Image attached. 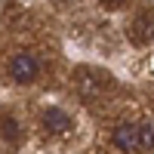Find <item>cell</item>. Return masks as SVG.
<instances>
[{"label": "cell", "instance_id": "cell-1", "mask_svg": "<svg viewBox=\"0 0 154 154\" xmlns=\"http://www.w3.org/2000/svg\"><path fill=\"white\" fill-rule=\"evenodd\" d=\"M9 77L16 83H22V86H28V83H34L37 77H40V62H37V56H31V53H16L9 59Z\"/></svg>", "mask_w": 154, "mask_h": 154}, {"label": "cell", "instance_id": "cell-2", "mask_svg": "<svg viewBox=\"0 0 154 154\" xmlns=\"http://www.w3.org/2000/svg\"><path fill=\"white\" fill-rule=\"evenodd\" d=\"M126 37H130V43L145 46L154 37V19L148 16V12H136V19L130 22V28H126Z\"/></svg>", "mask_w": 154, "mask_h": 154}, {"label": "cell", "instance_id": "cell-3", "mask_svg": "<svg viewBox=\"0 0 154 154\" xmlns=\"http://www.w3.org/2000/svg\"><path fill=\"white\" fill-rule=\"evenodd\" d=\"M111 142L120 151H139V123H130V120L117 123L114 133H111Z\"/></svg>", "mask_w": 154, "mask_h": 154}, {"label": "cell", "instance_id": "cell-4", "mask_svg": "<svg viewBox=\"0 0 154 154\" xmlns=\"http://www.w3.org/2000/svg\"><path fill=\"white\" fill-rule=\"evenodd\" d=\"M40 120H43V126H46V130H49V133H56V136L71 130V117H68V114L62 111V108H46Z\"/></svg>", "mask_w": 154, "mask_h": 154}, {"label": "cell", "instance_id": "cell-5", "mask_svg": "<svg viewBox=\"0 0 154 154\" xmlns=\"http://www.w3.org/2000/svg\"><path fill=\"white\" fill-rule=\"evenodd\" d=\"M139 151H154V123H139Z\"/></svg>", "mask_w": 154, "mask_h": 154}, {"label": "cell", "instance_id": "cell-6", "mask_svg": "<svg viewBox=\"0 0 154 154\" xmlns=\"http://www.w3.org/2000/svg\"><path fill=\"white\" fill-rule=\"evenodd\" d=\"M0 126H3V136H6V139H19V123H16V120L3 117V120H0Z\"/></svg>", "mask_w": 154, "mask_h": 154}, {"label": "cell", "instance_id": "cell-7", "mask_svg": "<svg viewBox=\"0 0 154 154\" xmlns=\"http://www.w3.org/2000/svg\"><path fill=\"white\" fill-rule=\"evenodd\" d=\"M102 6H105V9H120V6H123V0H105Z\"/></svg>", "mask_w": 154, "mask_h": 154}]
</instances>
